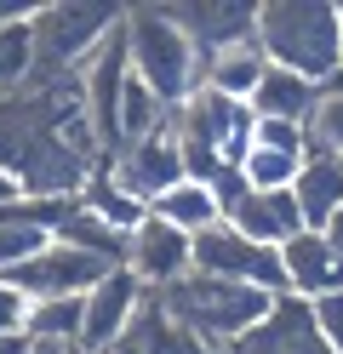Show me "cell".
Here are the masks:
<instances>
[{
  "instance_id": "1",
  "label": "cell",
  "mask_w": 343,
  "mask_h": 354,
  "mask_svg": "<svg viewBox=\"0 0 343 354\" xmlns=\"http://www.w3.org/2000/svg\"><path fill=\"white\" fill-rule=\"evenodd\" d=\"M0 171L23 189V201H75L98 171L80 86L75 80H23L0 97Z\"/></svg>"
},
{
  "instance_id": "2",
  "label": "cell",
  "mask_w": 343,
  "mask_h": 354,
  "mask_svg": "<svg viewBox=\"0 0 343 354\" xmlns=\"http://www.w3.org/2000/svg\"><path fill=\"white\" fill-rule=\"evenodd\" d=\"M252 40L269 69H286L320 92L343 80V12L332 0H263L252 17Z\"/></svg>"
},
{
  "instance_id": "3",
  "label": "cell",
  "mask_w": 343,
  "mask_h": 354,
  "mask_svg": "<svg viewBox=\"0 0 343 354\" xmlns=\"http://www.w3.org/2000/svg\"><path fill=\"white\" fill-rule=\"evenodd\" d=\"M172 143H177L189 183H218L223 171H240L246 149H252V109L195 86L172 109Z\"/></svg>"
},
{
  "instance_id": "4",
  "label": "cell",
  "mask_w": 343,
  "mask_h": 354,
  "mask_svg": "<svg viewBox=\"0 0 343 354\" xmlns=\"http://www.w3.org/2000/svg\"><path fill=\"white\" fill-rule=\"evenodd\" d=\"M121 35H126V69L137 86H149L155 103L172 109L200 86V57L183 40V29L172 24L160 6H126L121 12Z\"/></svg>"
},
{
  "instance_id": "5",
  "label": "cell",
  "mask_w": 343,
  "mask_h": 354,
  "mask_svg": "<svg viewBox=\"0 0 343 354\" xmlns=\"http://www.w3.org/2000/svg\"><path fill=\"white\" fill-rule=\"evenodd\" d=\"M155 303L212 354L229 348L240 331H252L269 315V292H258V286H229V280H206V274H183L172 286H160Z\"/></svg>"
},
{
  "instance_id": "6",
  "label": "cell",
  "mask_w": 343,
  "mask_h": 354,
  "mask_svg": "<svg viewBox=\"0 0 343 354\" xmlns=\"http://www.w3.org/2000/svg\"><path fill=\"white\" fill-rule=\"evenodd\" d=\"M114 24H121V6H103V0H46L29 24L35 40L29 80H75Z\"/></svg>"
},
{
  "instance_id": "7",
  "label": "cell",
  "mask_w": 343,
  "mask_h": 354,
  "mask_svg": "<svg viewBox=\"0 0 343 354\" xmlns=\"http://www.w3.org/2000/svg\"><path fill=\"white\" fill-rule=\"evenodd\" d=\"M189 274L229 280V286H258V292H269V297L286 292L274 246H252V240H240L229 223H218V229H206V234L189 240Z\"/></svg>"
},
{
  "instance_id": "8",
  "label": "cell",
  "mask_w": 343,
  "mask_h": 354,
  "mask_svg": "<svg viewBox=\"0 0 343 354\" xmlns=\"http://www.w3.org/2000/svg\"><path fill=\"white\" fill-rule=\"evenodd\" d=\"M98 171L109 177L114 189H126L132 201L149 212L155 194H166L172 183H183V160H177V143H172V120L160 126V131H149V138H137V143H126V149H114Z\"/></svg>"
},
{
  "instance_id": "9",
  "label": "cell",
  "mask_w": 343,
  "mask_h": 354,
  "mask_svg": "<svg viewBox=\"0 0 343 354\" xmlns=\"http://www.w3.org/2000/svg\"><path fill=\"white\" fill-rule=\"evenodd\" d=\"M103 274H109V269H103L98 257H86V252H75V246H63V240H52L40 257H29L23 269L0 274V280L17 286L29 303H46V297H86Z\"/></svg>"
},
{
  "instance_id": "10",
  "label": "cell",
  "mask_w": 343,
  "mask_h": 354,
  "mask_svg": "<svg viewBox=\"0 0 343 354\" xmlns=\"http://www.w3.org/2000/svg\"><path fill=\"white\" fill-rule=\"evenodd\" d=\"M137 303H143V286H137L126 269H109L80 297V337H75V348L80 354H109L114 343H121V331L132 326Z\"/></svg>"
},
{
  "instance_id": "11",
  "label": "cell",
  "mask_w": 343,
  "mask_h": 354,
  "mask_svg": "<svg viewBox=\"0 0 343 354\" xmlns=\"http://www.w3.org/2000/svg\"><path fill=\"white\" fill-rule=\"evenodd\" d=\"M160 12L183 29V40L195 46L200 63L223 46L252 40V17H258V6H246V0H166Z\"/></svg>"
},
{
  "instance_id": "12",
  "label": "cell",
  "mask_w": 343,
  "mask_h": 354,
  "mask_svg": "<svg viewBox=\"0 0 343 354\" xmlns=\"http://www.w3.org/2000/svg\"><path fill=\"white\" fill-rule=\"evenodd\" d=\"M218 354H326V343H320V331L309 320V303L281 292V297H269V315L258 326L240 331V337L229 348H218Z\"/></svg>"
},
{
  "instance_id": "13",
  "label": "cell",
  "mask_w": 343,
  "mask_h": 354,
  "mask_svg": "<svg viewBox=\"0 0 343 354\" xmlns=\"http://www.w3.org/2000/svg\"><path fill=\"white\" fill-rule=\"evenodd\" d=\"M121 269L143 286V292H160V286L189 274V234H177L172 223H160V217H143V223L126 234V263Z\"/></svg>"
},
{
  "instance_id": "14",
  "label": "cell",
  "mask_w": 343,
  "mask_h": 354,
  "mask_svg": "<svg viewBox=\"0 0 343 354\" xmlns=\"http://www.w3.org/2000/svg\"><path fill=\"white\" fill-rule=\"evenodd\" d=\"M274 257H281V280H286L292 297L315 303V297H326V292H343V263L332 257V246L315 229H297L292 240H281Z\"/></svg>"
},
{
  "instance_id": "15",
  "label": "cell",
  "mask_w": 343,
  "mask_h": 354,
  "mask_svg": "<svg viewBox=\"0 0 343 354\" xmlns=\"http://www.w3.org/2000/svg\"><path fill=\"white\" fill-rule=\"evenodd\" d=\"M292 206L304 217V229H326L332 217L343 212V160L332 154H304V166L292 177Z\"/></svg>"
},
{
  "instance_id": "16",
  "label": "cell",
  "mask_w": 343,
  "mask_h": 354,
  "mask_svg": "<svg viewBox=\"0 0 343 354\" xmlns=\"http://www.w3.org/2000/svg\"><path fill=\"white\" fill-rule=\"evenodd\" d=\"M109 354H212L206 343H195L189 331H183L166 308L155 303V292H143V303H137L132 326L121 331V343H114Z\"/></svg>"
},
{
  "instance_id": "17",
  "label": "cell",
  "mask_w": 343,
  "mask_h": 354,
  "mask_svg": "<svg viewBox=\"0 0 343 354\" xmlns=\"http://www.w3.org/2000/svg\"><path fill=\"white\" fill-rule=\"evenodd\" d=\"M315 103H320V86L297 80L286 69H263V80L252 86V97H246V109L258 120H292V126H309Z\"/></svg>"
},
{
  "instance_id": "18",
  "label": "cell",
  "mask_w": 343,
  "mask_h": 354,
  "mask_svg": "<svg viewBox=\"0 0 343 354\" xmlns=\"http://www.w3.org/2000/svg\"><path fill=\"white\" fill-rule=\"evenodd\" d=\"M263 52H258V40H240V46H223V52H212L200 63V86L206 92H218V97H229V103H246L252 97V86L263 80Z\"/></svg>"
},
{
  "instance_id": "19",
  "label": "cell",
  "mask_w": 343,
  "mask_h": 354,
  "mask_svg": "<svg viewBox=\"0 0 343 354\" xmlns=\"http://www.w3.org/2000/svg\"><path fill=\"white\" fill-rule=\"evenodd\" d=\"M149 217L172 223L177 234H189V240L223 223V212H218V201H212V189H206V183H189V177H183V183H172L166 194H155V201H149Z\"/></svg>"
},
{
  "instance_id": "20",
  "label": "cell",
  "mask_w": 343,
  "mask_h": 354,
  "mask_svg": "<svg viewBox=\"0 0 343 354\" xmlns=\"http://www.w3.org/2000/svg\"><path fill=\"white\" fill-rule=\"evenodd\" d=\"M75 206H80V212H91V217H98V223H109L114 234H132V229H137V223H143V217H149V212L137 206V201H132L126 189H114V183H109L103 171H91L86 183H80Z\"/></svg>"
},
{
  "instance_id": "21",
  "label": "cell",
  "mask_w": 343,
  "mask_h": 354,
  "mask_svg": "<svg viewBox=\"0 0 343 354\" xmlns=\"http://www.w3.org/2000/svg\"><path fill=\"white\" fill-rule=\"evenodd\" d=\"M166 120H172V115L155 103V92H149V86H137V80L126 75V86H121V109H114V149L149 138V131H160Z\"/></svg>"
},
{
  "instance_id": "22",
  "label": "cell",
  "mask_w": 343,
  "mask_h": 354,
  "mask_svg": "<svg viewBox=\"0 0 343 354\" xmlns=\"http://www.w3.org/2000/svg\"><path fill=\"white\" fill-rule=\"evenodd\" d=\"M29 343H58V348H75L80 337V297H46V303H29Z\"/></svg>"
},
{
  "instance_id": "23",
  "label": "cell",
  "mask_w": 343,
  "mask_h": 354,
  "mask_svg": "<svg viewBox=\"0 0 343 354\" xmlns=\"http://www.w3.org/2000/svg\"><path fill=\"white\" fill-rule=\"evenodd\" d=\"M304 154H332V160H343V80H332L320 92L315 115L304 126Z\"/></svg>"
},
{
  "instance_id": "24",
  "label": "cell",
  "mask_w": 343,
  "mask_h": 354,
  "mask_svg": "<svg viewBox=\"0 0 343 354\" xmlns=\"http://www.w3.org/2000/svg\"><path fill=\"white\" fill-rule=\"evenodd\" d=\"M297 166H304V154H274V149H246V160H240V183L252 194H281L292 189V177Z\"/></svg>"
},
{
  "instance_id": "25",
  "label": "cell",
  "mask_w": 343,
  "mask_h": 354,
  "mask_svg": "<svg viewBox=\"0 0 343 354\" xmlns=\"http://www.w3.org/2000/svg\"><path fill=\"white\" fill-rule=\"evenodd\" d=\"M35 69V40H29V24H0V97L17 92Z\"/></svg>"
},
{
  "instance_id": "26",
  "label": "cell",
  "mask_w": 343,
  "mask_h": 354,
  "mask_svg": "<svg viewBox=\"0 0 343 354\" xmlns=\"http://www.w3.org/2000/svg\"><path fill=\"white\" fill-rule=\"evenodd\" d=\"M252 149L304 154V126H292V120H258V115H252Z\"/></svg>"
},
{
  "instance_id": "27",
  "label": "cell",
  "mask_w": 343,
  "mask_h": 354,
  "mask_svg": "<svg viewBox=\"0 0 343 354\" xmlns=\"http://www.w3.org/2000/svg\"><path fill=\"white\" fill-rule=\"evenodd\" d=\"M309 320L320 331V343H326V354H343V292H326L309 303Z\"/></svg>"
},
{
  "instance_id": "28",
  "label": "cell",
  "mask_w": 343,
  "mask_h": 354,
  "mask_svg": "<svg viewBox=\"0 0 343 354\" xmlns=\"http://www.w3.org/2000/svg\"><path fill=\"white\" fill-rule=\"evenodd\" d=\"M23 320H29V297L0 280V331H23Z\"/></svg>"
},
{
  "instance_id": "29",
  "label": "cell",
  "mask_w": 343,
  "mask_h": 354,
  "mask_svg": "<svg viewBox=\"0 0 343 354\" xmlns=\"http://www.w3.org/2000/svg\"><path fill=\"white\" fill-rule=\"evenodd\" d=\"M320 240H326V246H332V257L343 263V212L332 217V223H326V229H320Z\"/></svg>"
},
{
  "instance_id": "30",
  "label": "cell",
  "mask_w": 343,
  "mask_h": 354,
  "mask_svg": "<svg viewBox=\"0 0 343 354\" xmlns=\"http://www.w3.org/2000/svg\"><path fill=\"white\" fill-rule=\"evenodd\" d=\"M29 331H0V354H29Z\"/></svg>"
},
{
  "instance_id": "31",
  "label": "cell",
  "mask_w": 343,
  "mask_h": 354,
  "mask_svg": "<svg viewBox=\"0 0 343 354\" xmlns=\"http://www.w3.org/2000/svg\"><path fill=\"white\" fill-rule=\"evenodd\" d=\"M17 201H23V189L12 183V177H6V171H0V206H17Z\"/></svg>"
},
{
  "instance_id": "32",
  "label": "cell",
  "mask_w": 343,
  "mask_h": 354,
  "mask_svg": "<svg viewBox=\"0 0 343 354\" xmlns=\"http://www.w3.org/2000/svg\"><path fill=\"white\" fill-rule=\"evenodd\" d=\"M63 354H80V348H63Z\"/></svg>"
}]
</instances>
